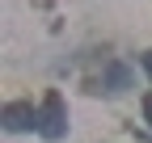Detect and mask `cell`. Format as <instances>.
Returning a JSON list of instances; mask_svg holds the SVG:
<instances>
[{
	"label": "cell",
	"mask_w": 152,
	"mask_h": 143,
	"mask_svg": "<svg viewBox=\"0 0 152 143\" xmlns=\"http://www.w3.org/2000/svg\"><path fill=\"white\" fill-rule=\"evenodd\" d=\"M38 131H42L47 139H64V131H68V118H64V97H59V93H47V101H42V114H38Z\"/></svg>",
	"instance_id": "obj_1"
},
{
	"label": "cell",
	"mask_w": 152,
	"mask_h": 143,
	"mask_svg": "<svg viewBox=\"0 0 152 143\" xmlns=\"http://www.w3.org/2000/svg\"><path fill=\"white\" fill-rule=\"evenodd\" d=\"M0 122H4V131H30V126H38V114H34V105L13 101V105H4Z\"/></svg>",
	"instance_id": "obj_2"
},
{
	"label": "cell",
	"mask_w": 152,
	"mask_h": 143,
	"mask_svg": "<svg viewBox=\"0 0 152 143\" xmlns=\"http://www.w3.org/2000/svg\"><path fill=\"white\" fill-rule=\"evenodd\" d=\"M144 118H148V122H152V93H148V97H144Z\"/></svg>",
	"instance_id": "obj_3"
},
{
	"label": "cell",
	"mask_w": 152,
	"mask_h": 143,
	"mask_svg": "<svg viewBox=\"0 0 152 143\" xmlns=\"http://www.w3.org/2000/svg\"><path fill=\"white\" fill-rule=\"evenodd\" d=\"M144 67H148V76H152V51H148V55H144Z\"/></svg>",
	"instance_id": "obj_4"
}]
</instances>
